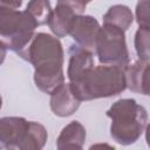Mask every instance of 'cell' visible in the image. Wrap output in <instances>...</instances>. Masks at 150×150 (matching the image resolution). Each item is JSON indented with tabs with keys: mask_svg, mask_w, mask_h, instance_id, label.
I'll list each match as a JSON object with an SVG mask.
<instances>
[{
	"mask_svg": "<svg viewBox=\"0 0 150 150\" xmlns=\"http://www.w3.org/2000/svg\"><path fill=\"white\" fill-rule=\"evenodd\" d=\"M18 55L34 67V83L39 90L50 95L64 83V52L55 35L35 33L28 46Z\"/></svg>",
	"mask_w": 150,
	"mask_h": 150,
	"instance_id": "obj_1",
	"label": "cell"
},
{
	"mask_svg": "<svg viewBox=\"0 0 150 150\" xmlns=\"http://www.w3.org/2000/svg\"><path fill=\"white\" fill-rule=\"evenodd\" d=\"M48 138L47 129L39 122L29 121V127L21 150H41Z\"/></svg>",
	"mask_w": 150,
	"mask_h": 150,
	"instance_id": "obj_14",
	"label": "cell"
},
{
	"mask_svg": "<svg viewBox=\"0 0 150 150\" xmlns=\"http://www.w3.org/2000/svg\"><path fill=\"white\" fill-rule=\"evenodd\" d=\"M69 60L67 68V77L70 83L79 81L83 77L95 64L93 52L80 47L79 45H70L69 47Z\"/></svg>",
	"mask_w": 150,
	"mask_h": 150,
	"instance_id": "obj_9",
	"label": "cell"
},
{
	"mask_svg": "<svg viewBox=\"0 0 150 150\" xmlns=\"http://www.w3.org/2000/svg\"><path fill=\"white\" fill-rule=\"evenodd\" d=\"M132 21L134 14L125 5H112L103 15V25H112L124 32L129 29Z\"/></svg>",
	"mask_w": 150,
	"mask_h": 150,
	"instance_id": "obj_13",
	"label": "cell"
},
{
	"mask_svg": "<svg viewBox=\"0 0 150 150\" xmlns=\"http://www.w3.org/2000/svg\"><path fill=\"white\" fill-rule=\"evenodd\" d=\"M105 115L111 120L110 136L121 145L137 142L148 124V111L134 98L117 100Z\"/></svg>",
	"mask_w": 150,
	"mask_h": 150,
	"instance_id": "obj_3",
	"label": "cell"
},
{
	"mask_svg": "<svg viewBox=\"0 0 150 150\" xmlns=\"http://www.w3.org/2000/svg\"><path fill=\"white\" fill-rule=\"evenodd\" d=\"M22 5V0H0V7L19 9Z\"/></svg>",
	"mask_w": 150,
	"mask_h": 150,
	"instance_id": "obj_18",
	"label": "cell"
},
{
	"mask_svg": "<svg viewBox=\"0 0 150 150\" xmlns=\"http://www.w3.org/2000/svg\"><path fill=\"white\" fill-rule=\"evenodd\" d=\"M135 19L138 26L150 27V0H138L135 9Z\"/></svg>",
	"mask_w": 150,
	"mask_h": 150,
	"instance_id": "obj_17",
	"label": "cell"
},
{
	"mask_svg": "<svg viewBox=\"0 0 150 150\" xmlns=\"http://www.w3.org/2000/svg\"><path fill=\"white\" fill-rule=\"evenodd\" d=\"M81 100L75 95L70 83H62L50 94V109L59 117L73 115L80 107Z\"/></svg>",
	"mask_w": 150,
	"mask_h": 150,
	"instance_id": "obj_8",
	"label": "cell"
},
{
	"mask_svg": "<svg viewBox=\"0 0 150 150\" xmlns=\"http://www.w3.org/2000/svg\"><path fill=\"white\" fill-rule=\"evenodd\" d=\"M86 128L79 121H71L61 130L57 139L56 148L62 149H82L86 142Z\"/></svg>",
	"mask_w": 150,
	"mask_h": 150,
	"instance_id": "obj_12",
	"label": "cell"
},
{
	"mask_svg": "<svg viewBox=\"0 0 150 150\" xmlns=\"http://www.w3.org/2000/svg\"><path fill=\"white\" fill-rule=\"evenodd\" d=\"M77 15L79 14L70 6L63 2H56L49 18L48 27L56 38H64L70 33L73 21Z\"/></svg>",
	"mask_w": 150,
	"mask_h": 150,
	"instance_id": "obj_11",
	"label": "cell"
},
{
	"mask_svg": "<svg viewBox=\"0 0 150 150\" xmlns=\"http://www.w3.org/2000/svg\"><path fill=\"white\" fill-rule=\"evenodd\" d=\"M70 86L81 101L112 97L128 88L127 68L101 63L94 66L83 77Z\"/></svg>",
	"mask_w": 150,
	"mask_h": 150,
	"instance_id": "obj_2",
	"label": "cell"
},
{
	"mask_svg": "<svg viewBox=\"0 0 150 150\" xmlns=\"http://www.w3.org/2000/svg\"><path fill=\"white\" fill-rule=\"evenodd\" d=\"M127 86L134 91L150 96V62L138 60L127 67Z\"/></svg>",
	"mask_w": 150,
	"mask_h": 150,
	"instance_id": "obj_10",
	"label": "cell"
},
{
	"mask_svg": "<svg viewBox=\"0 0 150 150\" xmlns=\"http://www.w3.org/2000/svg\"><path fill=\"white\" fill-rule=\"evenodd\" d=\"M95 53L100 63L115 64L124 68L130 64L124 30L116 26L103 25L101 27L95 45Z\"/></svg>",
	"mask_w": 150,
	"mask_h": 150,
	"instance_id": "obj_5",
	"label": "cell"
},
{
	"mask_svg": "<svg viewBox=\"0 0 150 150\" xmlns=\"http://www.w3.org/2000/svg\"><path fill=\"white\" fill-rule=\"evenodd\" d=\"M86 1H87V4H88V2H90V1H93V0H86Z\"/></svg>",
	"mask_w": 150,
	"mask_h": 150,
	"instance_id": "obj_20",
	"label": "cell"
},
{
	"mask_svg": "<svg viewBox=\"0 0 150 150\" xmlns=\"http://www.w3.org/2000/svg\"><path fill=\"white\" fill-rule=\"evenodd\" d=\"M134 46L139 60L150 61V27H138L135 33Z\"/></svg>",
	"mask_w": 150,
	"mask_h": 150,
	"instance_id": "obj_16",
	"label": "cell"
},
{
	"mask_svg": "<svg viewBox=\"0 0 150 150\" xmlns=\"http://www.w3.org/2000/svg\"><path fill=\"white\" fill-rule=\"evenodd\" d=\"M26 11L35 20L38 26L48 25L53 8L49 0H29Z\"/></svg>",
	"mask_w": 150,
	"mask_h": 150,
	"instance_id": "obj_15",
	"label": "cell"
},
{
	"mask_svg": "<svg viewBox=\"0 0 150 150\" xmlns=\"http://www.w3.org/2000/svg\"><path fill=\"white\" fill-rule=\"evenodd\" d=\"M29 127V121L18 116H6L0 120V144L4 149L21 150Z\"/></svg>",
	"mask_w": 150,
	"mask_h": 150,
	"instance_id": "obj_6",
	"label": "cell"
},
{
	"mask_svg": "<svg viewBox=\"0 0 150 150\" xmlns=\"http://www.w3.org/2000/svg\"><path fill=\"white\" fill-rule=\"evenodd\" d=\"M144 131H145V141H146V144H148V146L150 148V122L146 124Z\"/></svg>",
	"mask_w": 150,
	"mask_h": 150,
	"instance_id": "obj_19",
	"label": "cell"
},
{
	"mask_svg": "<svg viewBox=\"0 0 150 150\" xmlns=\"http://www.w3.org/2000/svg\"><path fill=\"white\" fill-rule=\"evenodd\" d=\"M100 29L101 26L94 16L81 14L75 16L69 35L73 38L76 45L94 52Z\"/></svg>",
	"mask_w": 150,
	"mask_h": 150,
	"instance_id": "obj_7",
	"label": "cell"
},
{
	"mask_svg": "<svg viewBox=\"0 0 150 150\" xmlns=\"http://www.w3.org/2000/svg\"><path fill=\"white\" fill-rule=\"evenodd\" d=\"M38 27L28 12L0 7L1 46L16 54L25 49L35 35Z\"/></svg>",
	"mask_w": 150,
	"mask_h": 150,
	"instance_id": "obj_4",
	"label": "cell"
}]
</instances>
